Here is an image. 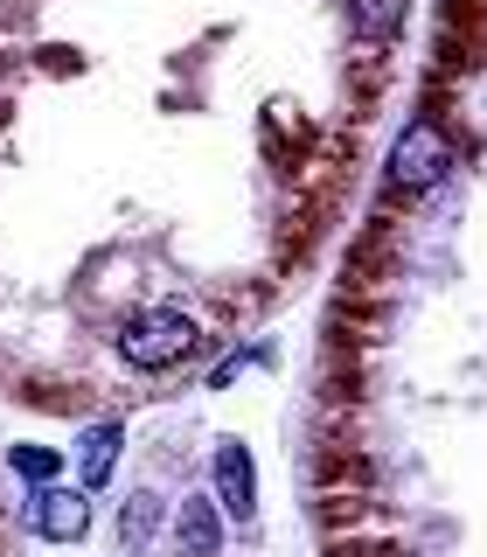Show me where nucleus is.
Masks as SVG:
<instances>
[{"label":"nucleus","instance_id":"nucleus-4","mask_svg":"<svg viewBox=\"0 0 487 557\" xmlns=\"http://www.w3.org/2000/svg\"><path fill=\"white\" fill-rule=\"evenodd\" d=\"M216 502L230 509L237 522L258 509V474H251V453H244L237 440L230 446H216Z\"/></svg>","mask_w":487,"mask_h":557},{"label":"nucleus","instance_id":"nucleus-6","mask_svg":"<svg viewBox=\"0 0 487 557\" xmlns=\"http://www.w3.org/2000/svg\"><path fill=\"white\" fill-rule=\"evenodd\" d=\"M118 446H126V440H118V425H91V432H84V453H77V481L84 487H104V481H112Z\"/></svg>","mask_w":487,"mask_h":557},{"label":"nucleus","instance_id":"nucleus-8","mask_svg":"<svg viewBox=\"0 0 487 557\" xmlns=\"http://www.w3.org/2000/svg\"><path fill=\"white\" fill-rule=\"evenodd\" d=\"M153 522H161V502H153V495H133L126 502V522H118V544H126V550H147Z\"/></svg>","mask_w":487,"mask_h":557},{"label":"nucleus","instance_id":"nucleus-5","mask_svg":"<svg viewBox=\"0 0 487 557\" xmlns=\"http://www.w3.org/2000/svg\"><path fill=\"white\" fill-rule=\"evenodd\" d=\"M223 502H182V516H174V544H182V557H216L223 544Z\"/></svg>","mask_w":487,"mask_h":557},{"label":"nucleus","instance_id":"nucleus-1","mask_svg":"<svg viewBox=\"0 0 487 557\" xmlns=\"http://www.w3.org/2000/svg\"><path fill=\"white\" fill-rule=\"evenodd\" d=\"M118 356H126L133 370H174V362L202 356V321L182 313V307H147L118 327Z\"/></svg>","mask_w":487,"mask_h":557},{"label":"nucleus","instance_id":"nucleus-7","mask_svg":"<svg viewBox=\"0 0 487 557\" xmlns=\"http://www.w3.org/2000/svg\"><path fill=\"white\" fill-rule=\"evenodd\" d=\"M348 22H355L362 42H390L397 22H404V0H348Z\"/></svg>","mask_w":487,"mask_h":557},{"label":"nucleus","instance_id":"nucleus-3","mask_svg":"<svg viewBox=\"0 0 487 557\" xmlns=\"http://www.w3.org/2000/svg\"><path fill=\"white\" fill-rule=\"evenodd\" d=\"M28 522L49 536V544H77V536L91 530V495H84V487H35Z\"/></svg>","mask_w":487,"mask_h":557},{"label":"nucleus","instance_id":"nucleus-9","mask_svg":"<svg viewBox=\"0 0 487 557\" xmlns=\"http://www.w3.org/2000/svg\"><path fill=\"white\" fill-rule=\"evenodd\" d=\"M14 474L49 481V474H57V453H42V446H14Z\"/></svg>","mask_w":487,"mask_h":557},{"label":"nucleus","instance_id":"nucleus-2","mask_svg":"<svg viewBox=\"0 0 487 557\" xmlns=\"http://www.w3.org/2000/svg\"><path fill=\"white\" fill-rule=\"evenodd\" d=\"M452 168V139L439 119H411L404 133H397V153H390V188H404V196H425L432 182Z\"/></svg>","mask_w":487,"mask_h":557}]
</instances>
